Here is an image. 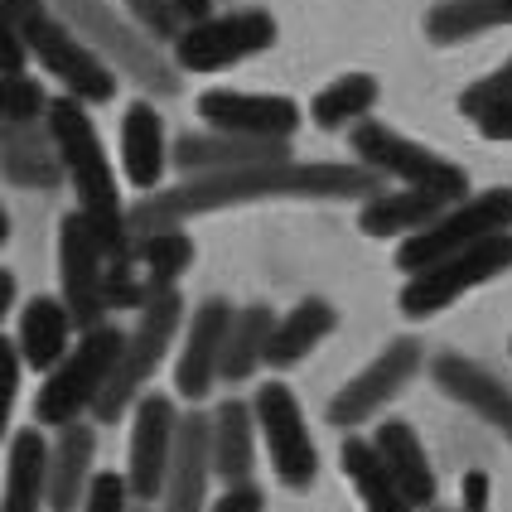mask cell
Returning <instances> with one entry per match:
<instances>
[{
  "instance_id": "obj_1",
  "label": "cell",
  "mask_w": 512,
  "mask_h": 512,
  "mask_svg": "<svg viewBox=\"0 0 512 512\" xmlns=\"http://www.w3.org/2000/svg\"><path fill=\"white\" fill-rule=\"evenodd\" d=\"M382 174L368 165H339V160H271V165H247V170L194 174L174 189H155L141 203H131V232L184 228L199 213L237 208V203L266 199H377Z\"/></svg>"
},
{
  "instance_id": "obj_2",
  "label": "cell",
  "mask_w": 512,
  "mask_h": 512,
  "mask_svg": "<svg viewBox=\"0 0 512 512\" xmlns=\"http://www.w3.org/2000/svg\"><path fill=\"white\" fill-rule=\"evenodd\" d=\"M49 131L58 141V155H63V170H68V184L78 194V213L97 228L102 247L112 252V261H136V232H131V208L121 203V189H116L112 160L102 150V136L87 116V102L78 97H54L49 107Z\"/></svg>"
},
{
  "instance_id": "obj_3",
  "label": "cell",
  "mask_w": 512,
  "mask_h": 512,
  "mask_svg": "<svg viewBox=\"0 0 512 512\" xmlns=\"http://www.w3.org/2000/svg\"><path fill=\"white\" fill-rule=\"evenodd\" d=\"M54 10L83 34L97 54L112 63L121 78L150 92V97H174L184 87V68L160 54V39H150L131 15H121L107 0H54Z\"/></svg>"
},
{
  "instance_id": "obj_4",
  "label": "cell",
  "mask_w": 512,
  "mask_h": 512,
  "mask_svg": "<svg viewBox=\"0 0 512 512\" xmlns=\"http://www.w3.org/2000/svg\"><path fill=\"white\" fill-rule=\"evenodd\" d=\"M121 353H126V334L116 324H97V329L78 334L73 353L44 377V387L34 397V421L63 430L92 416V406L102 401V392L112 387L116 368H121Z\"/></svg>"
},
{
  "instance_id": "obj_5",
  "label": "cell",
  "mask_w": 512,
  "mask_h": 512,
  "mask_svg": "<svg viewBox=\"0 0 512 512\" xmlns=\"http://www.w3.org/2000/svg\"><path fill=\"white\" fill-rule=\"evenodd\" d=\"M179 329H184V295H179V285H155L150 300L136 310V329L126 334V353H121V368H116L112 387L92 406L97 426H116L145 397V382L165 363V353H170Z\"/></svg>"
},
{
  "instance_id": "obj_6",
  "label": "cell",
  "mask_w": 512,
  "mask_h": 512,
  "mask_svg": "<svg viewBox=\"0 0 512 512\" xmlns=\"http://www.w3.org/2000/svg\"><path fill=\"white\" fill-rule=\"evenodd\" d=\"M10 29H20V34H25L34 63H39L49 78H58L68 97H78V102H112L116 97V68L97 54L83 34L58 15V10L44 5L34 20L10 25Z\"/></svg>"
},
{
  "instance_id": "obj_7",
  "label": "cell",
  "mask_w": 512,
  "mask_h": 512,
  "mask_svg": "<svg viewBox=\"0 0 512 512\" xmlns=\"http://www.w3.org/2000/svg\"><path fill=\"white\" fill-rule=\"evenodd\" d=\"M498 232H512V189L508 184L459 199L455 208L440 213L430 228H421L416 237H406L397 247V266L406 276H416V271H426L435 261L474 247V242H488V237H498Z\"/></svg>"
},
{
  "instance_id": "obj_8",
  "label": "cell",
  "mask_w": 512,
  "mask_h": 512,
  "mask_svg": "<svg viewBox=\"0 0 512 512\" xmlns=\"http://www.w3.org/2000/svg\"><path fill=\"white\" fill-rule=\"evenodd\" d=\"M348 150L358 155V165L377 170L382 179H401V184H421V189H440V194L469 199V174H464V165L426 150L421 141H406L387 121H358L348 131Z\"/></svg>"
},
{
  "instance_id": "obj_9",
  "label": "cell",
  "mask_w": 512,
  "mask_h": 512,
  "mask_svg": "<svg viewBox=\"0 0 512 512\" xmlns=\"http://www.w3.org/2000/svg\"><path fill=\"white\" fill-rule=\"evenodd\" d=\"M503 271H512V232H498L488 242H474L464 252L435 261L426 271H416L411 281L401 285V310L411 319H430L440 314L445 305H455L459 295L479 290V285L498 281Z\"/></svg>"
},
{
  "instance_id": "obj_10",
  "label": "cell",
  "mask_w": 512,
  "mask_h": 512,
  "mask_svg": "<svg viewBox=\"0 0 512 512\" xmlns=\"http://www.w3.org/2000/svg\"><path fill=\"white\" fill-rule=\"evenodd\" d=\"M271 44H276L271 10L242 5V10H223V15L194 20L174 39V63L184 73H223V68L242 63V58L266 54Z\"/></svg>"
},
{
  "instance_id": "obj_11",
  "label": "cell",
  "mask_w": 512,
  "mask_h": 512,
  "mask_svg": "<svg viewBox=\"0 0 512 512\" xmlns=\"http://www.w3.org/2000/svg\"><path fill=\"white\" fill-rule=\"evenodd\" d=\"M107 271H112V252L102 247L97 228L83 213H68L58 223V295L68 300V310H73L83 334L97 329V324H112Z\"/></svg>"
},
{
  "instance_id": "obj_12",
  "label": "cell",
  "mask_w": 512,
  "mask_h": 512,
  "mask_svg": "<svg viewBox=\"0 0 512 512\" xmlns=\"http://www.w3.org/2000/svg\"><path fill=\"white\" fill-rule=\"evenodd\" d=\"M252 406H256V426H261V445L271 455V474L290 493L314 488V479H319V450H314L295 392L285 382H266V387H256Z\"/></svg>"
},
{
  "instance_id": "obj_13",
  "label": "cell",
  "mask_w": 512,
  "mask_h": 512,
  "mask_svg": "<svg viewBox=\"0 0 512 512\" xmlns=\"http://www.w3.org/2000/svg\"><path fill=\"white\" fill-rule=\"evenodd\" d=\"M421 368H426V348L416 339H392L368 368L358 372V377H348L339 392H334L329 411H324L329 426H339V430L368 426L387 401L406 392V382H411Z\"/></svg>"
},
{
  "instance_id": "obj_14",
  "label": "cell",
  "mask_w": 512,
  "mask_h": 512,
  "mask_svg": "<svg viewBox=\"0 0 512 512\" xmlns=\"http://www.w3.org/2000/svg\"><path fill=\"white\" fill-rule=\"evenodd\" d=\"M179 421L184 411L174 406V397L145 392L136 401V421H131V459H126V479L136 503H155L165 498V479L174 464V445H179Z\"/></svg>"
},
{
  "instance_id": "obj_15",
  "label": "cell",
  "mask_w": 512,
  "mask_h": 512,
  "mask_svg": "<svg viewBox=\"0 0 512 512\" xmlns=\"http://www.w3.org/2000/svg\"><path fill=\"white\" fill-rule=\"evenodd\" d=\"M232 310L228 300H203L194 319H189V334H184V348H179V363H174V392L199 406L213 382H223V353H228V334H232Z\"/></svg>"
},
{
  "instance_id": "obj_16",
  "label": "cell",
  "mask_w": 512,
  "mask_h": 512,
  "mask_svg": "<svg viewBox=\"0 0 512 512\" xmlns=\"http://www.w3.org/2000/svg\"><path fill=\"white\" fill-rule=\"evenodd\" d=\"M203 126L213 131H232V136H256V141H290L300 131V107L290 97H271V92H232V87H213L199 97Z\"/></svg>"
},
{
  "instance_id": "obj_17",
  "label": "cell",
  "mask_w": 512,
  "mask_h": 512,
  "mask_svg": "<svg viewBox=\"0 0 512 512\" xmlns=\"http://www.w3.org/2000/svg\"><path fill=\"white\" fill-rule=\"evenodd\" d=\"M213 479H218V469H213V411L189 406L184 421H179V445H174L160 512H208V484Z\"/></svg>"
},
{
  "instance_id": "obj_18",
  "label": "cell",
  "mask_w": 512,
  "mask_h": 512,
  "mask_svg": "<svg viewBox=\"0 0 512 512\" xmlns=\"http://www.w3.org/2000/svg\"><path fill=\"white\" fill-rule=\"evenodd\" d=\"M430 377L450 401H459L464 411H474L484 426H493L512 445V387L498 382L488 368H479L464 353H440L430 358Z\"/></svg>"
},
{
  "instance_id": "obj_19",
  "label": "cell",
  "mask_w": 512,
  "mask_h": 512,
  "mask_svg": "<svg viewBox=\"0 0 512 512\" xmlns=\"http://www.w3.org/2000/svg\"><path fill=\"white\" fill-rule=\"evenodd\" d=\"M271 160H290V141H256V136H232V131H213V126L179 136L170 150V165L184 179L247 170V165H271Z\"/></svg>"
},
{
  "instance_id": "obj_20",
  "label": "cell",
  "mask_w": 512,
  "mask_h": 512,
  "mask_svg": "<svg viewBox=\"0 0 512 512\" xmlns=\"http://www.w3.org/2000/svg\"><path fill=\"white\" fill-rule=\"evenodd\" d=\"M73 334H83V329L63 295H34L15 314V343L34 372H54L73 353Z\"/></svg>"
},
{
  "instance_id": "obj_21",
  "label": "cell",
  "mask_w": 512,
  "mask_h": 512,
  "mask_svg": "<svg viewBox=\"0 0 512 512\" xmlns=\"http://www.w3.org/2000/svg\"><path fill=\"white\" fill-rule=\"evenodd\" d=\"M0 174L15 189H39V194L68 184V170H63V155H58L49 121H39V126H0Z\"/></svg>"
},
{
  "instance_id": "obj_22",
  "label": "cell",
  "mask_w": 512,
  "mask_h": 512,
  "mask_svg": "<svg viewBox=\"0 0 512 512\" xmlns=\"http://www.w3.org/2000/svg\"><path fill=\"white\" fill-rule=\"evenodd\" d=\"M455 194H440V189H421V184H401L397 194H377V199L363 203V213H358V228L368 232V237H382V242H392V237H416L421 228H430L440 213H450L455 208Z\"/></svg>"
},
{
  "instance_id": "obj_23",
  "label": "cell",
  "mask_w": 512,
  "mask_h": 512,
  "mask_svg": "<svg viewBox=\"0 0 512 512\" xmlns=\"http://www.w3.org/2000/svg\"><path fill=\"white\" fill-rule=\"evenodd\" d=\"M92 459H97V430L87 421H73L49 440V512L83 508L87 488L97 479Z\"/></svg>"
},
{
  "instance_id": "obj_24",
  "label": "cell",
  "mask_w": 512,
  "mask_h": 512,
  "mask_svg": "<svg viewBox=\"0 0 512 512\" xmlns=\"http://www.w3.org/2000/svg\"><path fill=\"white\" fill-rule=\"evenodd\" d=\"M49 508V440L39 426L10 435L5 450V498L0 512H44Z\"/></svg>"
},
{
  "instance_id": "obj_25",
  "label": "cell",
  "mask_w": 512,
  "mask_h": 512,
  "mask_svg": "<svg viewBox=\"0 0 512 512\" xmlns=\"http://www.w3.org/2000/svg\"><path fill=\"white\" fill-rule=\"evenodd\" d=\"M170 150L165 145V121L150 102H131L126 116H121V165H126V179L141 189V194H155L160 179H165V165H170Z\"/></svg>"
},
{
  "instance_id": "obj_26",
  "label": "cell",
  "mask_w": 512,
  "mask_h": 512,
  "mask_svg": "<svg viewBox=\"0 0 512 512\" xmlns=\"http://www.w3.org/2000/svg\"><path fill=\"white\" fill-rule=\"evenodd\" d=\"M256 406L252 401H218L213 406V469L223 484H252V469H256Z\"/></svg>"
},
{
  "instance_id": "obj_27",
  "label": "cell",
  "mask_w": 512,
  "mask_h": 512,
  "mask_svg": "<svg viewBox=\"0 0 512 512\" xmlns=\"http://www.w3.org/2000/svg\"><path fill=\"white\" fill-rule=\"evenodd\" d=\"M339 464H343V474H348V484L358 488L363 512H421L411 498H406V488L392 479L387 459L377 455L372 440H363V435L348 430L343 445H339Z\"/></svg>"
},
{
  "instance_id": "obj_28",
  "label": "cell",
  "mask_w": 512,
  "mask_h": 512,
  "mask_svg": "<svg viewBox=\"0 0 512 512\" xmlns=\"http://www.w3.org/2000/svg\"><path fill=\"white\" fill-rule=\"evenodd\" d=\"M334 329H339V310L324 295H305L295 310L276 319V334H271V348H266V368L285 372L295 363H305Z\"/></svg>"
},
{
  "instance_id": "obj_29",
  "label": "cell",
  "mask_w": 512,
  "mask_h": 512,
  "mask_svg": "<svg viewBox=\"0 0 512 512\" xmlns=\"http://www.w3.org/2000/svg\"><path fill=\"white\" fill-rule=\"evenodd\" d=\"M372 445H377V455L387 459L392 479L406 488V498L416 508H435V469H430L421 435L406 426V421H382V426L372 430Z\"/></svg>"
},
{
  "instance_id": "obj_30",
  "label": "cell",
  "mask_w": 512,
  "mask_h": 512,
  "mask_svg": "<svg viewBox=\"0 0 512 512\" xmlns=\"http://www.w3.org/2000/svg\"><path fill=\"white\" fill-rule=\"evenodd\" d=\"M512 25V0H440L426 10V39L430 44H464L488 29Z\"/></svg>"
},
{
  "instance_id": "obj_31",
  "label": "cell",
  "mask_w": 512,
  "mask_h": 512,
  "mask_svg": "<svg viewBox=\"0 0 512 512\" xmlns=\"http://www.w3.org/2000/svg\"><path fill=\"white\" fill-rule=\"evenodd\" d=\"M377 97H382V87L372 73H343L310 102V116L319 131H353L358 121H368Z\"/></svg>"
},
{
  "instance_id": "obj_32",
  "label": "cell",
  "mask_w": 512,
  "mask_h": 512,
  "mask_svg": "<svg viewBox=\"0 0 512 512\" xmlns=\"http://www.w3.org/2000/svg\"><path fill=\"white\" fill-rule=\"evenodd\" d=\"M276 319H281V314H271V305H242V310H237L232 334H228V353H223V382H247V377L266 363Z\"/></svg>"
},
{
  "instance_id": "obj_33",
  "label": "cell",
  "mask_w": 512,
  "mask_h": 512,
  "mask_svg": "<svg viewBox=\"0 0 512 512\" xmlns=\"http://www.w3.org/2000/svg\"><path fill=\"white\" fill-rule=\"evenodd\" d=\"M136 266L145 271L150 285H174L194 266V242L184 237V228L145 232V237H136Z\"/></svg>"
},
{
  "instance_id": "obj_34",
  "label": "cell",
  "mask_w": 512,
  "mask_h": 512,
  "mask_svg": "<svg viewBox=\"0 0 512 512\" xmlns=\"http://www.w3.org/2000/svg\"><path fill=\"white\" fill-rule=\"evenodd\" d=\"M54 97L39 87V78L29 73H5V92H0V121L5 126H39L49 121Z\"/></svg>"
},
{
  "instance_id": "obj_35",
  "label": "cell",
  "mask_w": 512,
  "mask_h": 512,
  "mask_svg": "<svg viewBox=\"0 0 512 512\" xmlns=\"http://www.w3.org/2000/svg\"><path fill=\"white\" fill-rule=\"evenodd\" d=\"M498 107H512V54L488 78H479V83H469L459 92V116H469V121H484Z\"/></svg>"
},
{
  "instance_id": "obj_36",
  "label": "cell",
  "mask_w": 512,
  "mask_h": 512,
  "mask_svg": "<svg viewBox=\"0 0 512 512\" xmlns=\"http://www.w3.org/2000/svg\"><path fill=\"white\" fill-rule=\"evenodd\" d=\"M121 10H126L150 39H160V44H174V39L189 29L179 0H121Z\"/></svg>"
},
{
  "instance_id": "obj_37",
  "label": "cell",
  "mask_w": 512,
  "mask_h": 512,
  "mask_svg": "<svg viewBox=\"0 0 512 512\" xmlns=\"http://www.w3.org/2000/svg\"><path fill=\"white\" fill-rule=\"evenodd\" d=\"M131 498H136L131 479L107 469V474L92 479V488H87V498H83V512H131Z\"/></svg>"
},
{
  "instance_id": "obj_38",
  "label": "cell",
  "mask_w": 512,
  "mask_h": 512,
  "mask_svg": "<svg viewBox=\"0 0 512 512\" xmlns=\"http://www.w3.org/2000/svg\"><path fill=\"white\" fill-rule=\"evenodd\" d=\"M261 508H266V493L256 484H232L223 488L218 503H208V512H261Z\"/></svg>"
},
{
  "instance_id": "obj_39",
  "label": "cell",
  "mask_w": 512,
  "mask_h": 512,
  "mask_svg": "<svg viewBox=\"0 0 512 512\" xmlns=\"http://www.w3.org/2000/svg\"><path fill=\"white\" fill-rule=\"evenodd\" d=\"M464 512H488V474L469 469L464 474Z\"/></svg>"
},
{
  "instance_id": "obj_40",
  "label": "cell",
  "mask_w": 512,
  "mask_h": 512,
  "mask_svg": "<svg viewBox=\"0 0 512 512\" xmlns=\"http://www.w3.org/2000/svg\"><path fill=\"white\" fill-rule=\"evenodd\" d=\"M479 131H484V141H512V107L488 112L484 121H479Z\"/></svg>"
},
{
  "instance_id": "obj_41",
  "label": "cell",
  "mask_w": 512,
  "mask_h": 512,
  "mask_svg": "<svg viewBox=\"0 0 512 512\" xmlns=\"http://www.w3.org/2000/svg\"><path fill=\"white\" fill-rule=\"evenodd\" d=\"M44 10V0H0V15H5V25H25Z\"/></svg>"
},
{
  "instance_id": "obj_42",
  "label": "cell",
  "mask_w": 512,
  "mask_h": 512,
  "mask_svg": "<svg viewBox=\"0 0 512 512\" xmlns=\"http://www.w3.org/2000/svg\"><path fill=\"white\" fill-rule=\"evenodd\" d=\"M213 5H218V0H179V10H184V20H189V25H194V20H208V15H213Z\"/></svg>"
},
{
  "instance_id": "obj_43",
  "label": "cell",
  "mask_w": 512,
  "mask_h": 512,
  "mask_svg": "<svg viewBox=\"0 0 512 512\" xmlns=\"http://www.w3.org/2000/svg\"><path fill=\"white\" fill-rule=\"evenodd\" d=\"M0 310L20 314V310H15V276H10V271H0Z\"/></svg>"
},
{
  "instance_id": "obj_44",
  "label": "cell",
  "mask_w": 512,
  "mask_h": 512,
  "mask_svg": "<svg viewBox=\"0 0 512 512\" xmlns=\"http://www.w3.org/2000/svg\"><path fill=\"white\" fill-rule=\"evenodd\" d=\"M430 512H445V508H430Z\"/></svg>"
},
{
  "instance_id": "obj_45",
  "label": "cell",
  "mask_w": 512,
  "mask_h": 512,
  "mask_svg": "<svg viewBox=\"0 0 512 512\" xmlns=\"http://www.w3.org/2000/svg\"><path fill=\"white\" fill-rule=\"evenodd\" d=\"M218 5H223V0H218Z\"/></svg>"
},
{
  "instance_id": "obj_46",
  "label": "cell",
  "mask_w": 512,
  "mask_h": 512,
  "mask_svg": "<svg viewBox=\"0 0 512 512\" xmlns=\"http://www.w3.org/2000/svg\"><path fill=\"white\" fill-rule=\"evenodd\" d=\"M508 348H512V343H508Z\"/></svg>"
}]
</instances>
